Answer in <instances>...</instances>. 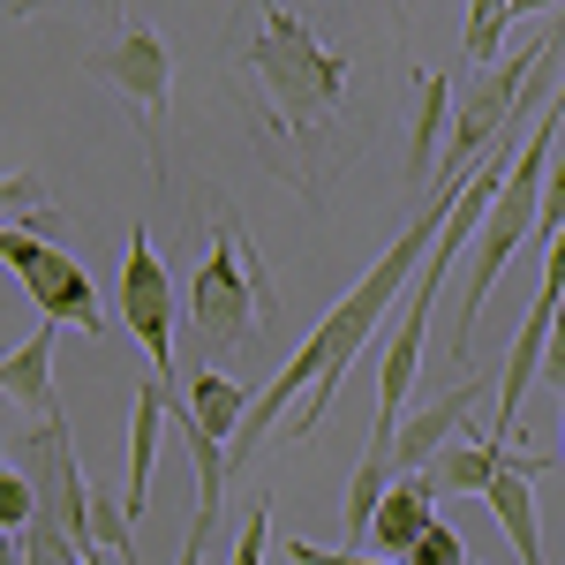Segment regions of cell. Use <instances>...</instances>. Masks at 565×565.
I'll return each mask as SVG.
<instances>
[{
    "instance_id": "cell-1",
    "label": "cell",
    "mask_w": 565,
    "mask_h": 565,
    "mask_svg": "<svg viewBox=\"0 0 565 565\" xmlns=\"http://www.w3.org/2000/svg\"><path fill=\"white\" fill-rule=\"evenodd\" d=\"M468 181H476V174H468ZM468 181H445V174L430 181L423 212H415L407 226H399V234H392V249L370 264L362 279H354L348 302L332 309V317L309 332L302 348L279 362V377H271V385L249 399V415H242V437L226 445V468H242V460H249V452L264 445V430L279 423V407H295V399H302V415H295V437H317V423L332 415V392H340V377H348V362L370 348V340H377L385 309L399 302L407 287H415V271H423V257L437 249V234H445V218H452V204H460V189H468Z\"/></svg>"
},
{
    "instance_id": "cell-2",
    "label": "cell",
    "mask_w": 565,
    "mask_h": 565,
    "mask_svg": "<svg viewBox=\"0 0 565 565\" xmlns=\"http://www.w3.org/2000/svg\"><path fill=\"white\" fill-rule=\"evenodd\" d=\"M354 61L340 45H324L295 8H264L249 45L234 53V84L249 98L257 143L271 151V174L317 196V151L340 129Z\"/></svg>"
},
{
    "instance_id": "cell-3",
    "label": "cell",
    "mask_w": 565,
    "mask_h": 565,
    "mask_svg": "<svg viewBox=\"0 0 565 565\" xmlns=\"http://www.w3.org/2000/svg\"><path fill=\"white\" fill-rule=\"evenodd\" d=\"M558 143H565V84L551 90V106L535 114V129H527L505 189H498V204H490V218L476 226V242H468V287H460V317H452V354H460V362L476 354V324H482V302H490L498 271L521 257L527 242H535V226H543V189H551Z\"/></svg>"
},
{
    "instance_id": "cell-4",
    "label": "cell",
    "mask_w": 565,
    "mask_h": 565,
    "mask_svg": "<svg viewBox=\"0 0 565 565\" xmlns=\"http://www.w3.org/2000/svg\"><path fill=\"white\" fill-rule=\"evenodd\" d=\"M189 317H196V348H204V354H242V348H257L264 332L279 324V295H271L264 249L249 242V226H242L234 204H218L212 249L196 257Z\"/></svg>"
},
{
    "instance_id": "cell-5",
    "label": "cell",
    "mask_w": 565,
    "mask_h": 565,
    "mask_svg": "<svg viewBox=\"0 0 565 565\" xmlns=\"http://www.w3.org/2000/svg\"><path fill=\"white\" fill-rule=\"evenodd\" d=\"M84 76L121 90V106L136 114V129L151 136V159H159V174H167V106H174V53H167V39H159L143 15H129L114 45L84 53Z\"/></svg>"
},
{
    "instance_id": "cell-6",
    "label": "cell",
    "mask_w": 565,
    "mask_h": 565,
    "mask_svg": "<svg viewBox=\"0 0 565 565\" xmlns=\"http://www.w3.org/2000/svg\"><path fill=\"white\" fill-rule=\"evenodd\" d=\"M0 264L23 279V295L39 302L45 324H76V332H106V317H98V295H90L84 264L68 257L61 242H39V234H15V226H0Z\"/></svg>"
},
{
    "instance_id": "cell-7",
    "label": "cell",
    "mask_w": 565,
    "mask_h": 565,
    "mask_svg": "<svg viewBox=\"0 0 565 565\" xmlns=\"http://www.w3.org/2000/svg\"><path fill=\"white\" fill-rule=\"evenodd\" d=\"M121 317H129L136 340L151 348L159 385H167V370H174V279H167V264H159L143 226L129 234V257H121Z\"/></svg>"
},
{
    "instance_id": "cell-8",
    "label": "cell",
    "mask_w": 565,
    "mask_h": 565,
    "mask_svg": "<svg viewBox=\"0 0 565 565\" xmlns=\"http://www.w3.org/2000/svg\"><path fill=\"white\" fill-rule=\"evenodd\" d=\"M445 279H452V264H437V249H430L423 271H415V287H407V309H399V324H392V340H385V362H377V415H399L415 377H423V332H430V317H437V287Z\"/></svg>"
},
{
    "instance_id": "cell-9",
    "label": "cell",
    "mask_w": 565,
    "mask_h": 565,
    "mask_svg": "<svg viewBox=\"0 0 565 565\" xmlns=\"http://www.w3.org/2000/svg\"><path fill=\"white\" fill-rule=\"evenodd\" d=\"M490 392H498L490 377H460L452 392H437L430 407H415V415L399 423V445H392V468H399V476H423V468H430L437 452H445L452 437L468 430V415H476V407L490 399Z\"/></svg>"
},
{
    "instance_id": "cell-10",
    "label": "cell",
    "mask_w": 565,
    "mask_h": 565,
    "mask_svg": "<svg viewBox=\"0 0 565 565\" xmlns=\"http://www.w3.org/2000/svg\"><path fill=\"white\" fill-rule=\"evenodd\" d=\"M505 445V437H498ZM543 468H558V460H543V452H498V482L482 490L490 498V513H498V527H505V543L521 551V565H551L543 558V527H535V476Z\"/></svg>"
},
{
    "instance_id": "cell-11",
    "label": "cell",
    "mask_w": 565,
    "mask_h": 565,
    "mask_svg": "<svg viewBox=\"0 0 565 565\" xmlns=\"http://www.w3.org/2000/svg\"><path fill=\"white\" fill-rule=\"evenodd\" d=\"M452 136V76L445 68H415V121H407V189L430 196L437 181V143Z\"/></svg>"
},
{
    "instance_id": "cell-12",
    "label": "cell",
    "mask_w": 565,
    "mask_h": 565,
    "mask_svg": "<svg viewBox=\"0 0 565 565\" xmlns=\"http://www.w3.org/2000/svg\"><path fill=\"white\" fill-rule=\"evenodd\" d=\"M430 527H437V490H430V476H399L385 490V505H377V521H370V543L385 551V565H407V551H415Z\"/></svg>"
},
{
    "instance_id": "cell-13",
    "label": "cell",
    "mask_w": 565,
    "mask_h": 565,
    "mask_svg": "<svg viewBox=\"0 0 565 565\" xmlns=\"http://www.w3.org/2000/svg\"><path fill=\"white\" fill-rule=\"evenodd\" d=\"M167 415H174V392L151 385L136 392V423H129V490H121V505H129V521L143 527V513H151V468H159V430H167Z\"/></svg>"
},
{
    "instance_id": "cell-14",
    "label": "cell",
    "mask_w": 565,
    "mask_h": 565,
    "mask_svg": "<svg viewBox=\"0 0 565 565\" xmlns=\"http://www.w3.org/2000/svg\"><path fill=\"white\" fill-rule=\"evenodd\" d=\"M53 332H61V324H39L23 348L0 354V399L31 407L39 423H53V415H61V399H53Z\"/></svg>"
},
{
    "instance_id": "cell-15",
    "label": "cell",
    "mask_w": 565,
    "mask_h": 565,
    "mask_svg": "<svg viewBox=\"0 0 565 565\" xmlns=\"http://www.w3.org/2000/svg\"><path fill=\"white\" fill-rule=\"evenodd\" d=\"M242 415H249V392L234 385V377H218V370H204L189 385V407H174V423H196L212 445H234L242 437Z\"/></svg>"
},
{
    "instance_id": "cell-16",
    "label": "cell",
    "mask_w": 565,
    "mask_h": 565,
    "mask_svg": "<svg viewBox=\"0 0 565 565\" xmlns=\"http://www.w3.org/2000/svg\"><path fill=\"white\" fill-rule=\"evenodd\" d=\"M498 452H505L498 437H482V445H445L423 476H430L437 498H482V490L498 482Z\"/></svg>"
},
{
    "instance_id": "cell-17",
    "label": "cell",
    "mask_w": 565,
    "mask_h": 565,
    "mask_svg": "<svg viewBox=\"0 0 565 565\" xmlns=\"http://www.w3.org/2000/svg\"><path fill=\"white\" fill-rule=\"evenodd\" d=\"M0 226H15V234H39V242H53L61 234V212L45 204L39 174L23 167V174H0Z\"/></svg>"
},
{
    "instance_id": "cell-18",
    "label": "cell",
    "mask_w": 565,
    "mask_h": 565,
    "mask_svg": "<svg viewBox=\"0 0 565 565\" xmlns=\"http://www.w3.org/2000/svg\"><path fill=\"white\" fill-rule=\"evenodd\" d=\"M513 23H521V8H513V0H482V8H468V61H476L482 76L498 68V45H505Z\"/></svg>"
},
{
    "instance_id": "cell-19",
    "label": "cell",
    "mask_w": 565,
    "mask_h": 565,
    "mask_svg": "<svg viewBox=\"0 0 565 565\" xmlns=\"http://www.w3.org/2000/svg\"><path fill=\"white\" fill-rule=\"evenodd\" d=\"M39 521V490L23 468H0V535H23V527Z\"/></svg>"
},
{
    "instance_id": "cell-20",
    "label": "cell",
    "mask_w": 565,
    "mask_h": 565,
    "mask_svg": "<svg viewBox=\"0 0 565 565\" xmlns=\"http://www.w3.org/2000/svg\"><path fill=\"white\" fill-rule=\"evenodd\" d=\"M407 565H468V551H460V535H452V527L437 521L430 535H423V543L407 551Z\"/></svg>"
},
{
    "instance_id": "cell-21",
    "label": "cell",
    "mask_w": 565,
    "mask_h": 565,
    "mask_svg": "<svg viewBox=\"0 0 565 565\" xmlns=\"http://www.w3.org/2000/svg\"><path fill=\"white\" fill-rule=\"evenodd\" d=\"M212 535H218V521H189V535H181V565H204V551H212Z\"/></svg>"
},
{
    "instance_id": "cell-22",
    "label": "cell",
    "mask_w": 565,
    "mask_h": 565,
    "mask_svg": "<svg viewBox=\"0 0 565 565\" xmlns=\"http://www.w3.org/2000/svg\"><path fill=\"white\" fill-rule=\"evenodd\" d=\"M543 377L565 392V309H558V324H551V354H543Z\"/></svg>"
},
{
    "instance_id": "cell-23",
    "label": "cell",
    "mask_w": 565,
    "mask_h": 565,
    "mask_svg": "<svg viewBox=\"0 0 565 565\" xmlns=\"http://www.w3.org/2000/svg\"><path fill=\"white\" fill-rule=\"evenodd\" d=\"M558 430H565V407H558Z\"/></svg>"
}]
</instances>
